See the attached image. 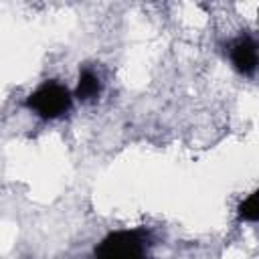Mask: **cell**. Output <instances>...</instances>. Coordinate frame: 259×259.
Masks as SVG:
<instances>
[{
    "instance_id": "obj_1",
    "label": "cell",
    "mask_w": 259,
    "mask_h": 259,
    "mask_svg": "<svg viewBox=\"0 0 259 259\" xmlns=\"http://www.w3.org/2000/svg\"><path fill=\"white\" fill-rule=\"evenodd\" d=\"M95 259H148V235L142 229L113 231L95 247Z\"/></svg>"
},
{
    "instance_id": "obj_2",
    "label": "cell",
    "mask_w": 259,
    "mask_h": 259,
    "mask_svg": "<svg viewBox=\"0 0 259 259\" xmlns=\"http://www.w3.org/2000/svg\"><path fill=\"white\" fill-rule=\"evenodd\" d=\"M71 105L73 95L59 81H45L26 97V107L42 119H57L65 115Z\"/></svg>"
},
{
    "instance_id": "obj_3",
    "label": "cell",
    "mask_w": 259,
    "mask_h": 259,
    "mask_svg": "<svg viewBox=\"0 0 259 259\" xmlns=\"http://www.w3.org/2000/svg\"><path fill=\"white\" fill-rule=\"evenodd\" d=\"M229 57H231L233 67L241 75H253L257 69V42H255V38H251V36L237 38L229 49Z\"/></svg>"
},
{
    "instance_id": "obj_4",
    "label": "cell",
    "mask_w": 259,
    "mask_h": 259,
    "mask_svg": "<svg viewBox=\"0 0 259 259\" xmlns=\"http://www.w3.org/2000/svg\"><path fill=\"white\" fill-rule=\"evenodd\" d=\"M101 93V79L95 71L91 69H83L79 73V79H77V87H75V97L83 103L87 101H93L97 99Z\"/></svg>"
},
{
    "instance_id": "obj_5",
    "label": "cell",
    "mask_w": 259,
    "mask_h": 259,
    "mask_svg": "<svg viewBox=\"0 0 259 259\" xmlns=\"http://www.w3.org/2000/svg\"><path fill=\"white\" fill-rule=\"evenodd\" d=\"M239 219L247 221V223H255L259 219V192H251L247 198H243V202L237 208Z\"/></svg>"
}]
</instances>
